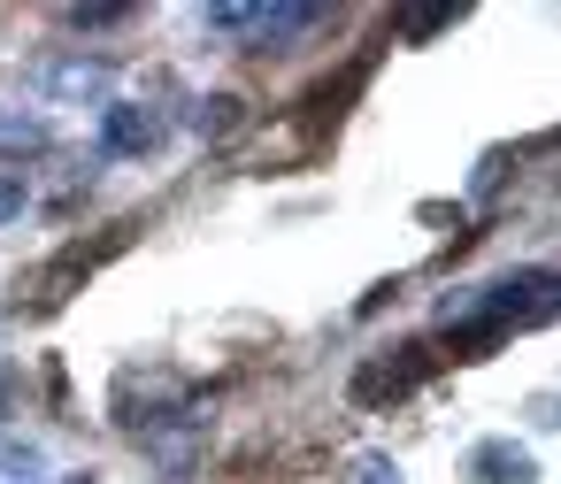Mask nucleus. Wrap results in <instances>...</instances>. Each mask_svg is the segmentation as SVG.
<instances>
[{
    "label": "nucleus",
    "instance_id": "f257e3e1",
    "mask_svg": "<svg viewBox=\"0 0 561 484\" xmlns=\"http://www.w3.org/2000/svg\"><path fill=\"white\" fill-rule=\"evenodd\" d=\"M201 24L224 39H293V32L323 24V9H208Z\"/></svg>",
    "mask_w": 561,
    "mask_h": 484
},
{
    "label": "nucleus",
    "instance_id": "f03ea898",
    "mask_svg": "<svg viewBox=\"0 0 561 484\" xmlns=\"http://www.w3.org/2000/svg\"><path fill=\"white\" fill-rule=\"evenodd\" d=\"M154 139H162V124H154L147 101H108V108H101V147H108V154H147Z\"/></svg>",
    "mask_w": 561,
    "mask_h": 484
},
{
    "label": "nucleus",
    "instance_id": "7ed1b4c3",
    "mask_svg": "<svg viewBox=\"0 0 561 484\" xmlns=\"http://www.w3.org/2000/svg\"><path fill=\"white\" fill-rule=\"evenodd\" d=\"M9 216H24V177L0 170V223H9Z\"/></svg>",
    "mask_w": 561,
    "mask_h": 484
}]
</instances>
